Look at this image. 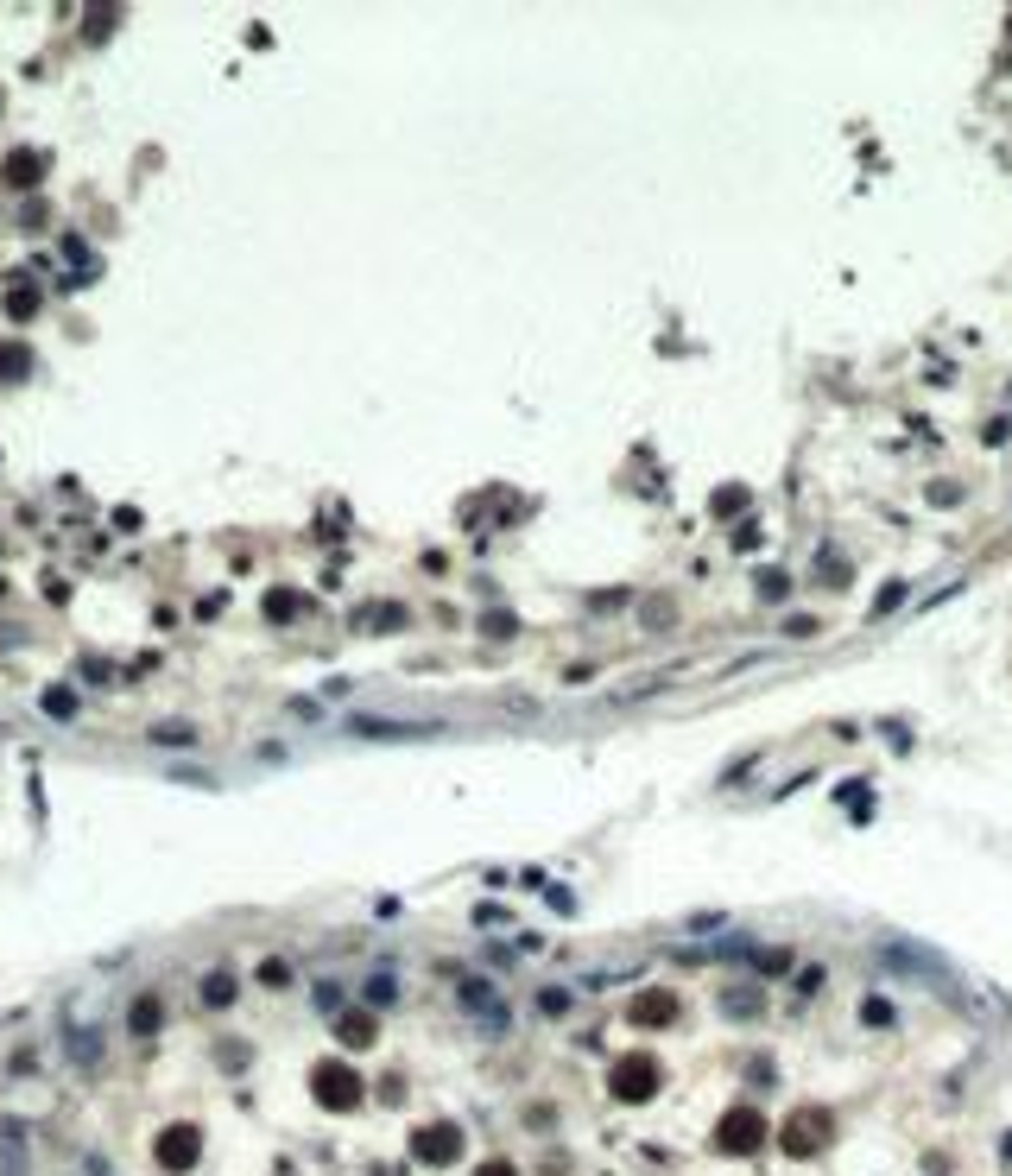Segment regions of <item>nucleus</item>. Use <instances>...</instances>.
I'll use <instances>...</instances> for the list:
<instances>
[{
  "instance_id": "ddd939ff",
  "label": "nucleus",
  "mask_w": 1012,
  "mask_h": 1176,
  "mask_svg": "<svg viewBox=\"0 0 1012 1176\" xmlns=\"http://www.w3.org/2000/svg\"><path fill=\"white\" fill-rule=\"evenodd\" d=\"M45 715H76V696L70 689H45Z\"/></svg>"
},
{
  "instance_id": "39448f33",
  "label": "nucleus",
  "mask_w": 1012,
  "mask_h": 1176,
  "mask_svg": "<svg viewBox=\"0 0 1012 1176\" xmlns=\"http://www.w3.org/2000/svg\"><path fill=\"white\" fill-rule=\"evenodd\" d=\"M652 1088H658V1069H652L645 1056H627V1062L614 1069V1094H621V1101H645Z\"/></svg>"
},
{
  "instance_id": "6e6552de",
  "label": "nucleus",
  "mask_w": 1012,
  "mask_h": 1176,
  "mask_svg": "<svg viewBox=\"0 0 1012 1176\" xmlns=\"http://www.w3.org/2000/svg\"><path fill=\"white\" fill-rule=\"evenodd\" d=\"M355 734H380V740H418V734H430V728H399V721H355Z\"/></svg>"
},
{
  "instance_id": "20e7f679",
  "label": "nucleus",
  "mask_w": 1012,
  "mask_h": 1176,
  "mask_svg": "<svg viewBox=\"0 0 1012 1176\" xmlns=\"http://www.w3.org/2000/svg\"><path fill=\"white\" fill-rule=\"evenodd\" d=\"M411 1151L424 1158V1164H450L456 1151H462V1132L456 1126H424L418 1139H411Z\"/></svg>"
},
{
  "instance_id": "9b49d317",
  "label": "nucleus",
  "mask_w": 1012,
  "mask_h": 1176,
  "mask_svg": "<svg viewBox=\"0 0 1012 1176\" xmlns=\"http://www.w3.org/2000/svg\"><path fill=\"white\" fill-rule=\"evenodd\" d=\"M228 1000H235V980L228 974H209L203 980V1006H228Z\"/></svg>"
},
{
  "instance_id": "423d86ee",
  "label": "nucleus",
  "mask_w": 1012,
  "mask_h": 1176,
  "mask_svg": "<svg viewBox=\"0 0 1012 1176\" xmlns=\"http://www.w3.org/2000/svg\"><path fill=\"white\" fill-rule=\"evenodd\" d=\"M759 1139H765V1126H759L754 1107H741V1113H728V1120H722V1151H754Z\"/></svg>"
},
{
  "instance_id": "4468645a",
  "label": "nucleus",
  "mask_w": 1012,
  "mask_h": 1176,
  "mask_svg": "<svg viewBox=\"0 0 1012 1176\" xmlns=\"http://www.w3.org/2000/svg\"><path fill=\"white\" fill-rule=\"evenodd\" d=\"M481 1176H519V1171H512L506 1158H488V1164H481Z\"/></svg>"
},
{
  "instance_id": "f8f14e48",
  "label": "nucleus",
  "mask_w": 1012,
  "mask_h": 1176,
  "mask_svg": "<svg viewBox=\"0 0 1012 1176\" xmlns=\"http://www.w3.org/2000/svg\"><path fill=\"white\" fill-rule=\"evenodd\" d=\"M19 374H25V348H19V342H13V348L0 342V380H19Z\"/></svg>"
},
{
  "instance_id": "7ed1b4c3",
  "label": "nucleus",
  "mask_w": 1012,
  "mask_h": 1176,
  "mask_svg": "<svg viewBox=\"0 0 1012 1176\" xmlns=\"http://www.w3.org/2000/svg\"><path fill=\"white\" fill-rule=\"evenodd\" d=\"M197 1158H203V1132H197V1126H165V1132H158V1164H165V1171H197Z\"/></svg>"
},
{
  "instance_id": "1a4fd4ad",
  "label": "nucleus",
  "mask_w": 1012,
  "mask_h": 1176,
  "mask_svg": "<svg viewBox=\"0 0 1012 1176\" xmlns=\"http://www.w3.org/2000/svg\"><path fill=\"white\" fill-rule=\"evenodd\" d=\"M342 1044H374V1019L368 1012H349L342 1019Z\"/></svg>"
},
{
  "instance_id": "0eeeda50",
  "label": "nucleus",
  "mask_w": 1012,
  "mask_h": 1176,
  "mask_svg": "<svg viewBox=\"0 0 1012 1176\" xmlns=\"http://www.w3.org/2000/svg\"><path fill=\"white\" fill-rule=\"evenodd\" d=\"M158 1025H165V1006H158V993H139V1000H133V1012H126V1031L146 1044V1038H158Z\"/></svg>"
},
{
  "instance_id": "f257e3e1",
  "label": "nucleus",
  "mask_w": 1012,
  "mask_h": 1176,
  "mask_svg": "<svg viewBox=\"0 0 1012 1176\" xmlns=\"http://www.w3.org/2000/svg\"><path fill=\"white\" fill-rule=\"evenodd\" d=\"M317 1101L336 1107V1113L361 1107V1075H355L349 1062H317Z\"/></svg>"
},
{
  "instance_id": "9d476101",
  "label": "nucleus",
  "mask_w": 1012,
  "mask_h": 1176,
  "mask_svg": "<svg viewBox=\"0 0 1012 1176\" xmlns=\"http://www.w3.org/2000/svg\"><path fill=\"white\" fill-rule=\"evenodd\" d=\"M38 171H45V158H38V152H19V158L6 165V177H13V184H32Z\"/></svg>"
},
{
  "instance_id": "f03ea898",
  "label": "nucleus",
  "mask_w": 1012,
  "mask_h": 1176,
  "mask_svg": "<svg viewBox=\"0 0 1012 1176\" xmlns=\"http://www.w3.org/2000/svg\"><path fill=\"white\" fill-rule=\"evenodd\" d=\"M829 1132H835V1120L823 1113V1107H810V1113H797L791 1126H784V1151L791 1158H816L823 1145H829Z\"/></svg>"
}]
</instances>
